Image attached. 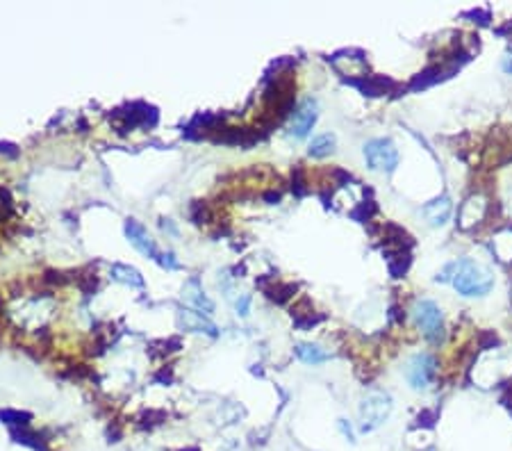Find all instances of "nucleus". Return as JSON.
I'll list each match as a JSON object with an SVG mask.
<instances>
[{"mask_svg":"<svg viewBox=\"0 0 512 451\" xmlns=\"http://www.w3.org/2000/svg\"><path fill=\"white\" fill-rule=\"evenodd\" d=\"M437 281L451 283L462 297H485L494 288L492 269L472 257H458L437 274Z\"/></svg>","mask_w":512,"mask_h":451,"instance_id":"f257e3e1","label":"nucleus"},{"mask_svg":"<svg viewBox=\"0 0 512 451\" xmlns=\"http://www.w3.org/2000/svg\"><path fill=\"white\" fill-rule=\"evenodd\" d=\"M392 397L387 392H369L360 404V431L369 433L382 426L392 415Z\"/></svg>","mask_w":512,"mask_h":451,"instance_id":"f03ea898","label":"nucleus"},{"mask_svg":"<svg viewBox=\"0 0 512 451\" xmlns=\"http://www.w3.org/2000/svg\"><path fill=\"white\" fill-rule=\"evenodd\" d=\"M412 317H415L417 326L422 328L424 338L430 342H439L444 335V319L442 310L432 299H419L415 308H412Z\"/></svg>","mask_w":512,"mask_h":451,"instance_id":"7ed1b4c3","label":"nucleus"},{"mask_svg":"<svg viewBox=\"0 0 512 451\" xmlns=\"http://www.w3.org/2000/svg\"><path fill=\"white\" fill-rule=\"evenodd\" d=\"M365 160L374 171L392 174L398 167V148L392 139H371L365 144Z\"/></svg>","mask_w":512,"mask_h":451,"instance_id":"20e7f679","label":"nucleus"},{"mask_svg":"<svg viewBox=\"0 0 512 451\" xmlns=\"http://www.w3.org/2000/svg\"><path fill=\"white\" fill-rule=\"evenodd\" d=\"M435 358L430 354H417L408 360V367H405V378L415 390H426L435 378Z\"/></svg>","mask_w":512,"mask_h":451,"instance_id":"39448f33","label":"nucleus"},{"mask_svg":"<svg viewBox=\"0 0 512 451\" xmlns=\"http://www.w3.org/2000/svg\"><path fill=\"white\" fill-rule=\"evenodd\" d=\"M123 231H125L127 242H130V244H132L134 248H137L141 255L158 260V257H160L158 244H155V240L151 238V235H148V231L139 224L137 219H127V221H125V226H123Z\"/></svg>","mask_w":512,"mask_h":451,"instance_id":"423d86ee","label":"nucleus"},{"mask_svg":"<svg viewBox=\"0 0 512 451\" xmlns=\"http://www.w3.org/2000/svg\"><path fill=\"white\" fill-rule=\"evenodd\" d=\"M315 124H317V103L312 98H308L301 107H298V112H294V117H291L289 132L294 135L296 139H303L310 135Z\"/></svg>","mask_w":512,"mask_h":451,"instance_id":"0eeeda50","label":"nucleus"},{"mask_svg":"<svg viewBox=\"0 0 512 451\" xmlns=\"http://www.w3.org/2000/svg\"><path fill=\"white\" fill-rule=\"evenodd\" d=\"M178 326L182 331H194V333H205L210 338H217L219 331L217 326L212 324L210 319H205L201 312H191V310H178Z\"/></svg>","mask_w":512,"mask_h":451,"instance_id":"6e6552de","label":"nucleus"},{"mask_svg":"<svg viewBox=\"0 0 512 451\" xmlns=\"http://www.w3.org/2000/svg\"><path fill=\"white\" fill-rule=\"evenodd\" d=\"M451 210H453L451 200L446 196H439L435 200H430V203H426L422 207V214L428 219L430 226H444L446 221H449V217H451Z\"/></svg>","mask_w":512,"mask_h":451,"instance_id":"1a4fd4ad","label":"nucleus"},{"mask_svg":"<svg viewBox=\"0 0 512 451\" xmlns=\"http://www.w3.org/2000/svg\"><path fill=\"white\" fill-rule=\"evenodd\" d=\"M184 299L189 301L191 305L198 308L203 314H212L215 312V303L205 297V292L201 288V283H198V278H191V281L184 285Z\"/></svg>","mask_w":512,"mask_h":451,"instance_id":"9d476101","label":"nucleus"},{"mask_svg":"<svg viewBox=\"0 0 512 451\" xmlns=\"http://www.w3.org/2000/svg\"><path fill=\"white\" fill-rule=\"evenodd\" d=\"M110 274L114 281L123 283V285H130V288H144V276L139 274L134 267H127V264H114L110 269Z\"/></svg>","mask_w":512,"mask_h":451,"instance_id":"9b49d317","label":"nucleus"},{"mask_svg":"<svg viewBox=\"0 0 512 451\" xmlns=\"http://www.w3.org/2000/svg\"><path fill=\"white\" fill-rule=\"evenodd\" d=\"M296 356L301 358L303 362H308V365H319V362H326V360H330V354L328 351H324L319 345H296Z\"/></svg>","mask_w":512,"mask_h":451,"instance_id":"f8f14e48","label":"nucleus"},{"mask_svg":"<svg viewBox=\"0 0 512 451\" xmlns=\"http://www.w3.org/2000/svg\"><path fill=\"white\" fill-rule=\"evenodd\" d=\"M332 150H335V135L324 132V135H317V137L310 141L308 153L312 157H326V155H330Z\"/></svg>","mask_w":512,"mask_h":451,"instance_id":"ddd939ff","label":"nucleus"},{"mask_svg":"<svg viewBox=\"0 0 512 451\" xmlns=\"http://www.w3.org/2000/svg\"><path fill=\"white\" fill-rule=\"evenodd\" d=\"M0 419H5L7 424H25L23 419H30V415H25V413H14V410H5V413H0Z\"/></svg>","mask_w":512,"mask_h":451,"instance_id":"4468645a","label":"nucleus"},{"mask_svg":"<svg viewBox=\"0 0 512 451\" xmlns=\"http://www.w3.org/2000/svg\"><path fill=\"white\" fill-rule=\"evenodd\" d=\"M158 262H160L164 269H171V271H175V269H180V267H182V264L175 260V255L171 253V251H167V253H160Z\"/></svg>","mask_w":512,"mask_h":451,"instance_id":"2eb2a0df","label":"nucleus"},{"mask_svg":"<svg viewBox=\"0 0 512 451\" xmlns=\"http://www.w3.org/2000/svg\"><path fill=\"white\" fill-rule=\"evenodd\" d=\"M248 303H251V299H248V297H244L241 301H237V312H239V314H248V312H246V310H248Z\"/></svg>","mask_w":512,"mask_h":451,"instance_id":"dca6fc26","label":"nucleus"},{"mask_svg":"<svg viewBox=\"0 0 512 451\" xmlns=\"http://www.w3.org/2000/svg\"><path fill=\"white\" fill-rule=\"evenodd\" d=\"M503 71H506V73H512V53L503 57Z\"/></svg>","mask_w":512,"mask_h":451,"instance_id":"f3484780","label":"nucleus"}]
</instances>
